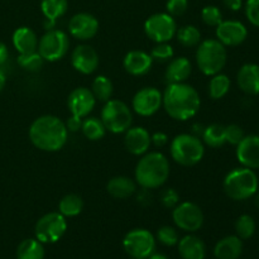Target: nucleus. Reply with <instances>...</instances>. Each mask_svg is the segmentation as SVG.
Wrapping results in <instances>:
<instances>
[{"label":"nucleus","mask_w":259,"mask_h":259,"mask_svg":"<svg viewBox=\"0 0 259 259\" xmlns=\"http://www.w3.org/2000/svg\"><path fill=\"white\" fill-rule=\"evenodd\" d=\"M83 210V200L77 194H67L58 202V212L63 217L75 218L80 215Z\"/></svg>","instance_id":"bb28decb"},{"label":"nucleus","mask_w":259,"mask_h":259,"mask_svg":"<svg viewBox=\"0 0 259 259\" xmlns=\"http://www.w3.org/2000/svg\"><path fill=\"white\" fill-rule=\"evenodd\" d=\"M28 136L37 149L48 153L58 152L66 146L68 139V131L65 121L56 115L46 114L38 116L32 121Z\"/></svg>","instance_id":"f03ea898"},{"label":"nucleus","mask_w":259,"mask_h":259,"mask_svg":"<svg viewBox=\"0 0 259 259\" xmlns=\"http://www.w3.org/2000/svg\"><path fill=\"white\" fill-rule=\"evenodd\" d=\"M217 39L225 47H235L247 39L248 30L239 20H223L215 28Z\"/></svg>","instance_id":"f3484780"},{"label":"nucleus","mask_w":259,"mask_h":259,"mask_svg":"<svg viewBox=\"0 0 259 259\" xmlns=\"http://www.w3.org/2000/svg\"><path fill=\"white\" fill-rule=\"evenodd\" d=\"M45 247L38 239H24L17 248V259H45Z\"/></svg>","instance_id":"cd10ccee"},{"label":"nucleus","mask_w":259,"mask_h":259,"mask_svg":"<svg viewBox=\"0 0 259 259\" xmlns=\"http://www.w3.org/2000/svg\"><path fill=\"white\" fill-rule=\"evenodd\" d=\"M172 220L182 232L196 233L204 225L205 217L199 205L192 201H182L172 209Z\"/></svg>","instance_id":"f8f14e48"},{"label":"nucleus","mask_w":259,"mask_h":259,"mask_svg":"<svg viewBox=\"0 0 259 259\" xmlns=\"http://www.w3.org/2000/svg\"><path fill=\"white\" fill-rule=\"evenodd\" d=\"M5 85H7V75H5L4 70L0 67V93L4 90Z\"/></svg>","instance_id":"8fccbe9b"},{"label":"nucleus","mask_w":259,"mask_h":259,"mask_svg":"<svg viewBox=\"0 0 259 259\" xmlns=\"http://www.w3.org/2000/svg\"><path fill=\"white\" fill-rule=\"evenodd\" d=\"M195 61L205 76H214L222 72L228 61L227 48L217 38L202 39L196 47Z\"/></svg>","instance_id":"20e7f679"},{"label":"nucleus","mask_w":259,"mask_h":259,"mask_svg":"<svg viewBox=\"0 0 259 259\" xmlns=\"http://www.w3.org/2000/svg\"><path fill=\"white\" fill-rule=\"evenodd\" d=\"M156 240H158L161 244L166 245V247H174V245H177L180 240L179 232L176 228L171 227V225H163L157 230Z\"/></svg>","instance_id":"e433bc0d"},{"label":"nucleus","mask_w":259,"mask_h":259,"mask_svg":"<svg viewBox=\"0 0 259 259\" xmlns=\"http://www.w3.org/2000/svg\"><path fill=\"white\" fill-rule=\"evenodd\" d=\"M169 154L180 166H196L205 156V144L202 139L195 134L181 133L171 141Z\"/></svg>","instance_id":"39448f33"},{"label":"nucleus","mask_w":259,"mask_h":259,"mask_svg":"<svg viewBox=\"0 0 259 259\" xmlns=\"http://www.w3.org/2000/svg\"><path fill=\"white\" fill-rule=\"evenodd\" d=\"M201 138L204 144L211 147V148H220L227 143L225 139V126L222 124H210L205 126L201 133Z\"/></svg>","instance_id":"c85d7f7f"},{"label":"nucleus","mask_w":259,"mask_h":259,"mask_svg":"<svg viewBox=\"0 0 259 259\" xmlns=\"http://www.w3.org/2000/svg\"><path fill=\"white\" fill-rule=\"evenodd\" d=\"M13 46L15 50L23 53H30L37 51L38 47V37L34 30L29 27H19L14 30L12 37Z\"/></svg>","instance_id":"393cba45"},{"label":"nucleus","mask_w":259,"mask_h":259,"mask_svg":"<svg viewBox=\"0 0 259 259\" xmlns=\"http://www.w3.org/2000/svg\"><path fill=\"white\" fill-rule=\"evenodd\" d=\"M147 259H169L168 257H167L166 254H163V253H152L151 255H149L148 258Z\"/></svg>","instance_id":"3c124183"},{"label":"nucleus","mask_w":259,"mask_h":259,"mask_svg":"<svg viewBox=\"0 0 259 259\" xmlns=\"http://www.w3.org/2000/svg\"><path fill=\"white\" fill-rule=\"evenodd\" d=\"M82 118L76 115H71L67 120L65 121L66 128H67L68 133H77L78 131H81V126H82Z\"/></svg>","instance_id":"c03bdc74"},{"label":"nucleus","mask_w":259,"mask_h":259,"mask_svg":"<svg viewBox=\"0 0 259 259\" xmlns=\"http://www.w3.org/2000/svg\"><path fill=\"white\" fill-rule=\"evenodd\" d=\"M177 42L186 48H194L199 46V43L202 40L201 32L196 25L187 24L181 28H177L176 37Z\"/></svg>","instance_id":"2f4dec72"},{"label":"nucleus","mask_w":259,"mask_h":259,"mask_svg":"<svg viewBox=\"0 0 259 259\" xmlns=\"http://www.w3.org/2000/svg\"><path fill=\"white\" fill-rule=\"evenodd\" d=\"M225 195L234 201H244L254 196L258 191V177L253 169L247 167L234 168L223 181Z\"/></svg>","instance_id":"423d86ee"},{"label":"nucleus","mask_w":259,"mask_h":259,"mask_svg":"<svg viewBox=\"0 0 259 259\" xmlns=\"http://www.w3.org/2000/svg\"><path fill=\"white\" fill-rule=\"evenodd\" d=\"M137 182L128 176H114L106 184V191L116 200H125L137 192Z\"/></svg>","instance_id":"b1692460"},{"label":"nucleus","mask_w":259,"mask_h":259,"mask_svg":"<svg viewBox=\"0 0 259 259\" xmlns=\"http://www.w3.org/2000/svg\"><path fill=\"white\" fill-rule=\"evenodd\" d=\"M68 9V0H42L40 12L47 19L56 20L66 14Z\"/></svg>","instance_id":"72a5a7b5"},{"label":"nucleus","mask_w":259,"mask_h":259,"mask_svg":"<svg viewBox=\"0 0 259 259\" xmlns=\"http://www.w3.org/2000/svg\"><path fill=\"white\" fill-rule=\"evenodd\" d=\"M162 93L157 88L147 86L134 94L132 99V110L139 116H152L162 108Z\"/></svg>","instance_id":"ddd939ff"},{"label":"nucleus","mask_w":259,"mask_h":259,"mask_svg":"<svg viewBox=\"0 0 259 259\" xmlns=\"http://www.w3.org/2000/svg\"><path fill=\"white\" fill-rule=\"evenodd\" d=\"M96 105V99L91 90L85 86L73 89L67 98V108L71 115L86 118L90 115Z\"/></svg>","instance_id":"dca6fc26"},{"label":"nucleus","mask_w":259,"mask_h":259,"mask_svg":"<svg viewBox=\"0 0 259 259\" xmlns=\"http://www.w3.org/2000/svg\"><path fill=\"white\" fill-rule=\"evenodd\" d=\"M91 93L95 96L96 101H101V103H106L110 100L114 93V85L111 82L110 78L105 75L96 76L91 83Z\"/></svg>","instance_id":"7c9ffc66"},{"label":"nucleus","mask_w":259,"mask_h":259,"mask_svg":"<svg viewBox=\"0 0 259 259\" xmlns=\"http://www.w3.org/2000/svg\"><path fill=\"white\" fill-rule=\"evenodd\" d=\"M191 73V61L187 57L180 56V57H174L171 61H168V65L164 71V80L167 81V83L186 82Z\"/></svg>","instance_id":"412c9836"},{"label":"nucleus","mask_w":259,"mask_h":259,"mask_svg":"<svg viewBox=\"0 0 259 259\" xmlns=\"http://www.w3.org/2000/svg\"><path fill=\"white\" fill-rule=\"evenodd\" d=\"M99 20L90 13H77L68 20V33L75 39L86 42L95 37L99 33Z\"/></svg>","instance_id":"4468645a"},{"label":"nucleus","mask_w":259,"mask_h":259,"mask_svg":"<svg viewBox=\"0 0 259 259\" xmlns=\"http://www.w3.org/2000/svg\"><path fill=\"white\" fill-rule=\"evenodd\" d=\"M56 20H51V19H47V18H45V20H43V28L46 29V32L47 30H52L56 28Z\"/></svg>","instance_id":"09e8293b"},{"label":"nucleus","mask_w":259,"mask_h":259,"mask_svg":"<svg viewBox=\"0 0 259 259\" xmlns=\"http://www.w3.org/2000/svg\"><path fill=\"white\" fill-rule=\"evenodd\" d=\"M17 62L20 68L28 71V72H38V71L42 70L43 65H45V60L38 53V51L19 55L17 58Z\"/></svg>","instance_id":"f704fd0d"},{"label":"nucleus","mask_w":259,"mask_h":259,"mask_svg":"<svg viewBox=\"0 0 259 259\" xmlns=\"http://www.w3.org/2000/svg\"><path fill=\"white\" fill-rule=\"evenodd\" d=\"M70 50V38L63 30L55 29L47 30L38 39L37 51L45 62H57L61 61Z\"/></svg>","instance_id":"6e6552de"},{"label":"nucleus","mask_w":259,"mask_h":259,"mask_svg":"<svg viewBox=\"0 0 259 259\" xmlns=\"http://www.w3.org/2000/svg\"><path fill=\"white\" fill-rule=\"evenodd\" d=\"M8 58H9V51H8L7 45L0 40V67H3L7 63Z\"/></svg>","instance_id":"de8ad7c7"},{"label":"nucleus","mask_w":259,"mask_h":259,"mask_svg":"<svg viewBox=\"0 0 259 259\" xmlns=\"http://www.w3.org/2000/svg\"><path fill=\"white\" fill-rule=\"evenodd\" d=\"M67 230V220L58 211L48 212L40 217L35 223V239L43 244H53L65 235Z\"/></svg>","instance_id":"1a4fd4ad"},{"label":"nucleus","mask_w":259,"mask_h":259,"mask_svg":"<svg viewBox=\"0 0 259 259\" xmlns=\"http://www.w3.org/2000/svg\"><path fill=\"white\" fill-rule=\"evenodd\" d=\"M245 15L253 25L259 28V0H247Z\"/></svg>","instance_id":"37998d69"},{"label":"nucleus","mask_w":259,"mask_h":259,"mask_svg":"<svg viewBox=\"0 0 259 259\" xmlns=\"http://www.w3.org/2000/svg\"><path fill=\"white\" fill-rule=\"evenodd\" d=\"M100 63L99 53L93 46L82 43L73 48L71 53V65L77 72L82 75H91L95 72Z\"/></svg>","instance_id":"2eb2a0df"},{"label":"nucleus","mask_w":259,"mask_h":259,"mask_svg":"<svg viewBox=\"0 0 259 259\" xmlns=\"http://www.w3.org/2000/svg\"><path fill=\"white\" fill-rule=\"evenodd\" d=\"M149 55L152 56L153 61H157V62H168L175 57V50L168 42L156 43Z\"/></svg>","instance_id":"4c0bfd02"},{"label":"nucleus","mask_w":259,"mask_h":259,"mask_svg":"<svg viewBox=\"0 0 259 259\" xmlns=\"http://www.w3.org/2000/svg\"><path fill=\"white\" fill-rule=\"evenodd\" d=\"M83 137L91 142L100 141L105 137L106 128L103 124L100 118L96 116H86L82 120V126H81Z\"/></svg>","instance_id":"c756f323"},{"label":"nucleus","mask_w":259,"mask_h":259,"mask_svg":"<svg viewBox=\"0 0 259 259\" xmlns=\"http://www.w3.org/2000/svg\"><path fill=\"white\" fill-rule=\"evenodd\" d=\"M243 253V242L237 235H228L217 243L214 255L217 259H238Z\"/></svg>","instance_id":"a878e982"},{"label":"nucleus","mask_w":259,"mask_h":259,"mask_svg":"<svg viewBox=\"0 0 259 259\" xmlns=\"http://www.w3.org/2000/svg\"><path fill=\"white\" fill-rule=\"evenodd\" d=\"M230 86H232V81L225 73H217L211 76V80L209 82V96L212 100H220L229 93Z\"/></svg>","instance_id":"473e14b6"},{"label":"nucleus","mask_w":259,"mask_h":259,"mask_svg":"<svg viewBox=\"0 0 259 259\" xmlns=\"http://www.w3.org/2000/svg\"><path fill=\"white\" fill-rule=\"evenodd\" d=\"M124 146L131 154L141 157L149 152L152 147L151 133L144 126L132 125L124 133Z\"/></svg>","instance_id":"a211bd4d"},{"label":"nucleus","mask_w":259,"mask_h":259,"mask_svg":"<svg viewBox=\"0 0 259 259\" xmlns=\"http://www.w3.org/2000/svg\"><path fill=\"white\" fill-rule=\"evenodd\" d=\"M153 58L148 52L142 50L129 51L123 58V67L129 75L143 76L151 71L153 66Z\"/></svg>","instance_id":"aec40b11"},{"label":"nucleus","mask_w":259,"mask_h":259,"mask_svg":"<svg viewBox=\"0 0 259 259\" xmlns=\"http://www.w3.org/2000/svg\"><path fill=\"white\" fill-rule=\"evenodd\" d=\"M237 158L243 167L259 168V136H244L237 146Z\"/></svg>","instance_id":"6ab92c4d"},{"label":"nucleus","mask_w":259,"mask_h":259,"mask_svg":"<svg viewBox=\"0 0 259 259\" xmlns=\"http://www.w3.org/2000/svg\"><path fill=\"white\" fill-rule=\"evenodd\" d=\"M244 138V131L238 124H229L225 126V139L227 143L232 144V146H238L240 141Z\"/></svg>","instance_id":"ea45409f"},{"label":"nucleus","mask_w":259,"mask_h":259,"mask_svg":"<svg viewBox=\"0 0 259 259\" xmlns=\"http://www.w3.org/2000/svg\"><path fill=\"white\" fill-rule=\"evenodd\" d=\"M171 174L169 161L161 152H147L141 156L134 169V181L146 190H156L163 186Z\"/></svg>","instance_id":"7ed1b4c3"},{"label":"nucleus","mask_w":259,"mask_h":259,"mask_svg":"<svg viewBox=\"0 0 259 259\" xmlns=\"http://www.w3.org/2000/svg\"><path fill=\"white\" fill-rule=\"evenodd\" d=\"M162 96V106L174 120H190L197 115L201 108L200 94L190 83H167Z\"/></svg>","instance_id":"f257e3e1"},{"label":"nucleus","mask_w":259,"mask_h":259,"mask_svg":"<svg viewBox=\"0 0 259 259\" xmlns=\"http://www.w3.org/2000/svg\"><path fill=\"white\" fill-rule=\"evenodd\" d=\"M177 248L182 259H205L206 255L205 243L192 233L182 237L177 243Z\"/></svg>","instance_id":"5701e85b"},{"label":"nucleus","mask_w":259,"mask_h":259,"mask_svg":"<svg viewBox=\"0 0 259 259\" xmlns=\"http://www.w3.org/2000/svg\"><path fill=\"white\" fill-rule=\"evenodd\" d=\"M100 119L106 132L113 134H123L133 125V111L128 104L119 99H110L104 103Z\"/></svg>","instance_id":"0eeeda50"},{"label":"nucleus","mask_w":259,"mask_h":259,"mask_svg":"<svg viewBox=\"0 0 259 259\" xmlns=\"http://www.w3.org/2000/svg\"><path fill=\"white\" fill-rule=\"evenodd\" d=\"M189 8V0H167L166 10L172 17H181Z\"/></svg>","instance_id":"79ce46f5"},{"label":"nucleus","mask_w":259,"mask_h":259,"mask_svg":"<svg viewBox=\"0 0 259 259\" xmlns=\"http://www.w3.org/2000/svg\"><path fill=\"white\" fill-rule=\"evenodd\" d=\"M159 201H161V204L166 209H174L180 202V194L176 190L172 189V187H168V189H164L161 192V195H159Z\"/></svg>","instance_id":"a19ab883"},{"label":"nucleus","mask_w":259,"mask_h":259,"mask_svg":"<svg viewBox=\"0 0 259 259\" xmlns=\"http://www.w3.org/2000/svg\"><path fill=\"white\" fill-rule=\"evenodd\" d=\"M223 4L225 5L227 9L232 10V12H238L242 9L243 0H223Z\"/></svg>","instance_id":"49530a36"},{"label":"nucleus","mask_w":259,"mask_h":259,"mask_svg":"<svg viewBox=\"0 0 259 259\" xmlns=\"http://www.w3.org/2000/svg\"><path fill=\"white\" fill-rule=\"evenodd\" d=\"M237 83L240 90L247 95L259 94V66L255 63H245L239 68Z\"/></svg>","instance_id":"4be33fe9"},{"label":"nucleus","mask_w":259,"mask_h":259,"mask_svg":"<svg viewBox=\"0 0 259 259\" xmlns=\"http://www.w3.org/2000/svg\"><path fill=\"white\" fill-rule=\"evenodd\" d=\"M123 248L133 259H147L156 252V237L147 229H133L124 237Z\"/></svg>","instance_id":"9b49d317"},{"label":"nucleus","mask_w":259,"mask_h":259,"mask_svg":"<svg viewBox=\"0 0 259 259\" xmlns=\"http://www.w3.org/2000/svg\"><path fill=\"white\" fill-rule=\"evenodd\" d=\"M201 19L204 24H206L207 27L214 28H217L224 20L223 19L222 10L218 7H215V5H206V7L202 8Z\"/></svg>","instance_id":"58836bf2"},{"label":"nucleus","mask_w":259,"mask_h":259,"mask_svg":"<svg viewBox=\"0 0 259 259\" xmlns=\"http://www.w3.org/2000/svg\"><path fill=\"white\" fill-rule=\"evenodd\" d=\"M254 204H255V206L258 207L259 209V192L257 195H255V200H254Z\"/></svg>","instance_id":"603ef678"},{"label":"nucleus","mask_w":259,"mask_h":259,"mask_svg":"<svg viewBox=\"0 0 259 259\" xmlns=\"http://www.w3.org/2000/svg\"><path fill=\"white\" fill-rule=\"evenodd\" d=\"M177 23L168 13H154L144 22V33L154 43L169 42L176 37Z\"/></svg>","instance_id":"9d476101"},{"label":"nucleus","mask_w":259,"mask_h":259,"mask_svg":"<svg viewBox=\"0 0 259 259\" xmlns=\"http://www.w3.org/2000/svg\"><path fill=\"white\" fill-rule=\"evenodd\" d=\"M152 144L156 146L157 148H162V147L166 146L168 143V136L163 132H156V133L151 134Z\"/></svg>","instance_id":"a18cd8bd"},{"label":"nucleus","mask_w":259,"mask_h":259,"mask_svg":"<svg viewBox=\"0 0 259 259\" xmlns=\"http://www.w3.org/2000/svg\"><path fill=\"white\" fill-rule=\"evenodd\" d=\"M235 232H237V237H239L242 240L252 238L255 233L254 219L248 214L240 215L235 222Z\"/></svg>","instance_id":"c9c22d12"}]
</instances>
